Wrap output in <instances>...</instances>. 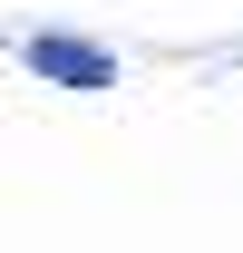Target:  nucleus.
Wrapping results in <instances>:
<instances>
[{
  "mask_svg": "<svg viewBox=\"0 0 243 253\" xmlns=\"http://www.w3.org/2000/svg\"><path fill=\"white\" fill-rule=\"evenodd\" d=\"M20 68H30L39 88H78V97L117 88V49H97V39H78V30H30L20 39Z\"/></svg>",
  "mask_w": 243,
  "mask_h": 253,
  "instance_id": "nucleus-1",
  "label": "nucleus"
}]
</instances>
